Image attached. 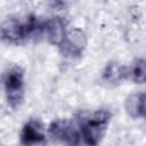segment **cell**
<instances>
[{
	"label": "cell",
	"mask_w": 146,
	"mask_h": 146,
	"mask_svg": "<svg viewBox=\"0 0 146 146\" xmlns=\"http://www.w3.org/2000/svg\"><path fill=\"white\" fill-rule=\"evenodd\" d=\"M128 79H130L133 83L143 84L145 82V59L139 57L136 58L131 65L127 67Z\"/></svg>",
	"instance_id": "10"
},
{
	"label": "cell",
	"mask_w": 146,
	"mask_h": 146,
	"mask_svg": "<svg viewBox=\"0 0 146 146\" xmlns=\"http://www.w3.org/2000/svg\"><path fill=\"white\" fill-rule=\"evenodd\" d=\"M100 79H102L103 83H105L106 86L115 87V86L120 84L123 80L128 79L127 66H123L115 60H111L105 65V67L102 72Z\"/></svg>",
	"instance_id": "8"
},
{
	"label": "cell",
	"mask_w": 146,
	"mask_h": 146,
	"mask_svg": "<svg viewBox=\"0 0 146 146\" xmlns=\"http://www.w3.org/2000/svg\"><path fill=\"white\" fill-rule=\"evenodd\" d=\"M48 136L52 141L67 145H78L82 143L79 122L68 121L66 119L54 120L48 128Z\"/></svg>",
	"instance_id": "3"
},
{
	"label": "cell",
	"mask_w": 146,
	"mask_h": 146,
	"mask_svg": "<svg viewBox=\"0 0 146 146\" xmlns=\"http://www.w3.org/2000/svg\"><path fill=\"white\" fill-rule=\"evenodd\" d=\"M50 7L56 11L65 10L67 8V0H50Z\"/></svg>",
	"instance_id": "12"
},
{
	"label": "cell",
	"mask_w": 146,
	"mask_h": 146,
	"mask_svg": "<svg viewBox=\"0 0 146 146\" xmlns=\"http://www.w3.org/2000/svg\"><path fill=\"white\" fill-rule=\"evenodd\" d=\"M112 114L108 110L100 108L81 119H76L80 127L81 141L87 145H98L104 138L111 122Z\"/></svg>",
	"instance_id": "1"
},
{
	"label": "cell",
	"mask_w": 146,
	"mask_h": 146,
	"mask_svg": "<svg viewBox=\"0 0 146 146\" xmlns=\"http://www.w3.org/2000/svg\"><path fill=\"white\" fill-rule=\"evenodd\" d=\"M66 32V22L59 16L49 18L43 23V34L47 41L52 46L59 47Z\"/></svg>",
	"instance_id": "7"
},
{
	"label": "cell",
	"mask_w": 146,
	"mask_h": 146,
	"mask_svg": "<svg viewBox=\"0 0 146 146\" xmlns=\"http://www.w3.org/2000/svg\"><path fill=\"white\" fill-rule=\"evenodd\" d=\"M19 140L23 145L46 144V133L42 123L36 119L29 120L21 130Z\"/></svg>",
	"instance_id": "6"
},
{
	"label": "cell",
	"mask_w": 146,
	"mask_h": 146,
	"mask_svg": "<svg viewBox=\"0 0 146 146\" xmlns=\"http://www.w3.org/2000/svg\"><path fill=\"white\" fill-rule=\"evenodd\" d=\"M87 47V35L84 31L79 27H73L67 30L62 43L59 44V50L63 56L68 58L80 57Z\"/></svg>",
	"instance_id": "4"
},
{
	"label": "cell",
	"mask_w": 146,
	"mask_h": 146,
	"mask_svg": "<svg viewBox=\"0 0 146 146\" xmlns=\"http://www.w3.org/2000/svg\"><path fill=\"white\" fill-rule=\"evenodd\" d=\"M124 108L132 119H143L145 116V94L140 91L129 95L125 98Z\"/></svg>",
	"instance_id": "9"
},
{
	"label": "cell",
	"mask_w": 146,
	"mask_h": 146,
	"mask_svg": "<svg viewBox=\"0 0 146 146\" xmlns=\"http://www.w3.org/2000/svg\"><path fill=\"white\" fill-rule=\"evenodd\" d=\"M43 23L38 16L30 15L29 18L24 22L25 38L27 39H36L38 36L43 34Z\"/></svg>",
	"instance_id": "11"
},
{
	"label": "cell",
	"mask_w": 146,
	"mask_h": 146,
	"mask_svg": "<svg viewBox=\"0 0 146 146\" xmlns=\"http://www.w3.org/2000/svg\"><path fill=\"white\" fill-rule=\"evenodd\" d=\"M24 22L16 17H8L0 24V41L8 44H18L25 41Z\"/></svg>",
	"instance_id": "5"
},
{
	"label": "cell",
	"mask_w": 146,
	"mask_h": 146,
	"mask_svg": "<svg viewBox=\"0 0 146 146\" xmlns=\"http://www.w3.org/2000/svg\"><path fill=\"white\" fill-rule=\"evenodd\" d=\"M3 88L8 104L13 107H19L24 99V90H25V82H24V70L18 66H11L3 79Z\"/></svg>",
	"instance_id": "2"
}]
</instances>
